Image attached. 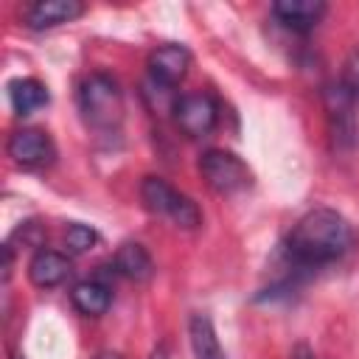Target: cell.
<instances>
[{
	"mask_svg": "<svg viewBox=\"0 0 359 359\" xmlns=\"http://www.w3.org/2000/svg\"><path fill=\"white\" fill-rule=\"evenodd\" d=\"M115 272L129 278V280H149L154 275V261L149 255V250L140 244V241H123L115 252V261H112Z\"/></svg>",
	"mask_w": 359,
	"mask_h": 359,
	"instance_id": "7c38bea8",
	"label": "cell"
},
{
	"mask_svg": "<svg viewBox=\"0 0 359 359\" xmlns=\"http://www.w3.org/2000/svg\"><path fill=\"white\" fill-rule=\"evenodd\" d=\"M191 67V53L185 45H160L149 53V79L151 84L171 90L177 87Z\"/></svg>",
	"mask_w": 359,
	"mask_h": 359,
	"instance_id": "ba28073f",
	"label": "cell"
},
{
	"mask_svg": "<svg viewBox=\"0 0 359 359\" xmlns=\"http://www.w3.org/2000/svg\"><path fill=\"white\" fill-rule=\"evenodd\" d=\"M174 121L188 137H205L219 121V107L208 93H185L174 101Z\"/></svg>",
	"mask_w": 359,
	"mask_h": 359,
	"instance_id": "8992f818",
	"label": "cell"
},
{
	"mask_svg": "<svg viewBox=\"0 0 359 359\" xmlns=\"http://www.w3.org/2000/svg\"><path fill=\"white\" fill-rule=\"evenodd\" d=\"M70 300H73V306H76L81 314H87V317H101V314L109 309V303H112V289H109L107 280L90 278V280H81V283L73 286Z\"/></svg>",
	"mask_w": 359,
	"mask_h": 359,
	"instance_id": "5bb4252c",
	"label": "cell"
},
{
	"mask_svg": "<svg viewBox=\"0 0 359 359\" xmlns=\"http://www.w3.org/2000/svg\"><path fill=\"white\" fill-rule=\"evenodd\" d=\"M292 359H317V356H314V351H311L309 345H297V348L292 351Z\"/></svg>",
	"mask_w": 359,
	"mask_h": 359,
	"instance_id": "d6986e66",
	"label": "cell"
},
{
	"mask_svg": "<svg viewBox=\"0 0 359 359\" xmlns=\"http://www.w3.org/2000/svg\"><path fill=\"white\" fill-rule=\"evenodd\" d=\"M79 109L87 126L109 132L123 118V93L109 73H90L79 84Z\"/></svg>",
	"mask_w": 359,
	"mask_h": 359,
	"instance_id": "7a4b0ae2",
	"label": "cell"
},
{
	"mask_svg": "<svg viewBox=\"0 0 359 359\" xmlns=\"http://www.w3.org/2000/svg\"><path fill=\"white\" fill-rule=\"evenodd\" d=\"M14 238H20L25 247H36V250H42V238H45V233H42V227L36 224V222H22L14 233H11V241Z\"/></svg>",
	"mask_w": 359,
	"mask_h": 359,
	"instance_id": "e0dca14e",
	"label": "cell"
},
{
	"mask_svg": "<svg viewBox=\"0 0 359 359\" xmlns=\"http://www.w3.org/2000/svg\"><path fill=\"white\" fill-rule=\"evenodd\" d=\"M342 84L351 90L353 101H359V50L351 56V62L345 67V76H342Z\"/></svg>",
	"mask_w": 359,
	"mask_h": 359,
	"instance_id": "ac0fdd59",
	"label": "cell"
},
{
	"mask_svg": "<svg viewBox=\"0 0 359 359\" xmlns=\"http://www.w3.org/2000/svg\"><path fill=\"white\" fill-rule=\"evenodd\" d=\"M8 101H11V109L20 118H25L34 109L45 107L50 101V93H48V87L39 79L25 76V79H11L8 81Z\"/></svg>",
	"mask_w": 359,
	"mask_h": 359,
	"instance_id": "4fadbf2b",
	"label": "cell"
},
{
	"mask_svg": "<svg viewBox=\"0 0 359 359\" xmlns=\"http://www.w3.org/2000/svg\"><path fill=\"white\" fill-rule=\"evenodd\" d=\"M84 14V3L81 0H36L25 8V25L34 31H45V28H56L62 22H73Z\"/></svg>",
	"mask_w": 359,
	"mask_h": 359,
	"instance_id": "9c48e42d",
	"label": "cell"
},
{
	"mask_svg": "<svg viewBox=\"0 0 359 359\" xmlns=\"http://www.w3.org/2000/svg\"><path fill=\"white\" fill-rule=\"evenodd\" d=\"M149 359H168V356H165V348H163V345H160V348H154Z\"/></svg>",
	"mask_w": 359,
	"mask_h": 359,
	"instance_id": "ffe728a7",
	"label": "cell"
},
{
	"mask_svg": "<svg viewBox=\"0 0 359 359\" xmlns=\"http://www.w3.org/2000/svg\"><path fill=\"white\" fill-rule=\"evenodd\" d=\"M353 244V230L334 208H314L297 219L289 230L283 252L294 272H311L339 261Z\"/></svg>",
	"mask_w": 359,
	"mask_h": 359,
	"instance_id": "6da1fadb",
	"label": "cell"
},
{
	"mask_svg": "<svg viewBox=\"0 0 359 359\" xmlns=\"http://www.w3.org/2000/svg\"><path fill=\"white\" fill-rule=\"evenodd\" d=\"M95 241H98V233L87 224L73 222V224L65 227V247L70 252H87L90 247H95Z\"/></svg>",
	"mask_w": 359,
	"mask_h": 359,
	"instance_id": "2e32d148",
	"label": "cell"
},
{
	"mask_svg": "<svg viewBox=\"0 0 359 359\" xmlns=\"http://www.w3.org/2000/svg\"><path fill=\"white\" fill-rule=\"evenodd\" d=\"M272 14L292 31L297 34H309L325 14V3L323 0H278L272 6Z\"/></svg>",
	"mask_w": 359,
	"mask_h": 359,
	"instance_id": "30bf717a",
	"label": "cell"
},
{
	"mask_svg": "<svg viewBox=\"0 0 359 359\" xmlns=\"http://www.w3.org/2000/svg\"><path fill=\"white\" fill-rule=\"evenodd\" d=\"M199 174L208 182V188L222 194V196L247 191L252 185L250 165L238 154H233L227 149H208V151H202L199 154Z\"/></svg>",
	"mask_w": 359,
	"mask_h": 359,
	"instance_id": "277c9868",
	"label": "cell"
},
{
	"mask_svg": "<svg viewBox=\"0 0 359 359\" xmlns=\"http://www.w3.org/2000/svg\"><path fill=\"white\" fill-rule=\"evenodd\" d=\"M188 337H191V348H194V359H227L222 345H219V337H216V328L210 323L208 314H191L188 320Z\"/></svg>",
	"mask_w": 359,
	"mask_h": 359,
	"instance_id": "9a60e30c",
	"label": "cell"
},
{
	"mask_svg": "<svg viewBox=\"0 0 359 359\" xmlns=\"http://www.w3.org/2000/svg\"><path fill=\"white\" fill-rule=\"evenodd\" d=\"M6 151L22 168H42V165H50L53 157H56V146H53L50 135L42 132V129H34V126L17 129L8 137Z\"/></svg>",
	"mask_w": 359,
	"mask_h": 359,
	"instance_id": "52a82bcc",
	"label": "cell"
},
{
	"mask_svg": "<svg viewBox=\"0 0 359 359\" xmlns=\"http://www.w3.org/2000/svg\"><path fill=\"white\" fill-rule=\"evenodd\" d=\"M140 199H143L146 210H151L154 216L171 219L182 230H194V227L202 224V213H199L196 202L191 196L180 194L163 177H143V182H140Z\"/></svg>",
	"mask_w": 359,
	"mask_h": 359,
	"instance_id": "3957f363",
	"label": "cell"
},
{
	"mask_svg": "<svg viewBox=\"0 0 359 359\" xmlns=\"http://www.w3.org/2000/svg\"><path fill=\"white\" fill-rule=\"evenodd\" d=\"M323 101H325V115H328V132L334 140V149L339 151H351L356 146V101L351 95V90L339 81L325 84L323 90Z\"/></svg>",
	"mask_w": 359,
	"mask_h": 359,
	"instance_id": "5b68a950",
	"label": "cell"
},
{
	"mask_svg": "<svg viewBox=\"0 0 359 359\" xmlns=\"http://www.w3.org/2000/svg\"><path fill=\"white\" fill-rule=\"evenodd\" d=\"M95 359H123L121 353H112V351H104V353H98Z\"/></svg>",
	"mask_w": 359,
	"mask_h": 359,
	"instance_id": "44dd1931",
	"label": "cell"
},
{
	"mask_svg": "<svg viewBox=\"0 0 359 359\" xmlns=\"http://www.w3.org/2000/svg\"><path fill=\"white\" fill-rule=\"evenodd\" d=\"M67 275H70V261H67L62 252H56V250L42 247V250H36V252L31 255V261H28V278H31V283L39 286V289H53V286H59Z\"/></svg>",
	"mask_w": 359,
	"mask_h": 359,
	"instance_id": "8fae6325",
	"label": "cell"
}]
</instances>
